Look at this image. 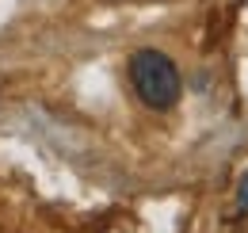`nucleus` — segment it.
<instances>
[{
	"mask_svg": "<svg viewBox=\"0 0 248 233\" xmlns=\"http://www.w3.org/2000/svg\"><path fill=\"white\" fill-rule=\"evenodd\" d=\"M248 214V172L241 176V187H237V218Z\"/></svg>",
	"mask_w": 248,
	"mask_h": 233,
	"instance_id": "f03ea898",
	"label": "nucleus"
},
{
	"mask_svg": "<svg viewBox=\"0 0 248 233\" xmlns=\"http://www.w3.org/2000/svg\"><path fill=\"white\" fill-rule=\"evenodd\" d=\"M126 73H130V84L134 96L149 107V111H172L184 96V77H180V65L168 58L164 50L156 46H141L134 50L126 61Z\"/></svg>",
	"mask_w": 248,
	"mask_h": 233,
	"instance_id": "f257e3e1",
	"label": "nucleus"
}]
</instances>
